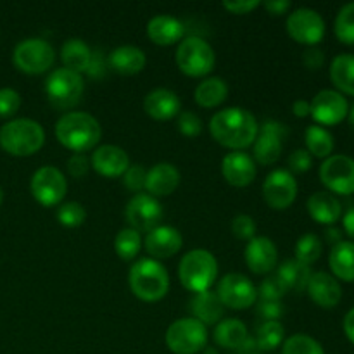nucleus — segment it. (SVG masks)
Instances as JSON below:
<instances>
[{"mask_svg":"<svg viewBox=\"0 0 354 354\" xmlns=\"http://www.w3.org/2000/svg\"><path fill=\"white\" fill-rule=\"evenodd\" d=\"M306 290L313 303L320 308H325V310H332L342 299L341 283L334 275L327 272L311 273Z\"/></svg>","mask_w":354,"mask_h":354,"instance_id":"6ab92c4d","label":"nucleus"},{"mask_svg":"<svg viewBox=\"0 0 354 354\" xmlns=\"http://www.w3.org/2000/svg\"><path fill=\"white\" fill-rule=\"evenodd\" d=\"M289 133L279 121H265L254 140V159L263 166L273 165L282 154V140Z\"/></svg>","mask_w":354,"mask_h":354,"instance_id":"f3484780","label":"nucleus"},{"mask_svg":"<svg viewBox=\"0 0 354 354\" xmlns=\"http://www.w3.org/2000/svg\"><path fill=\"white\" fill-rule=\"evenodd\" d=\"M180 183V171L169 162H158L145 176V190L152 197H165L175 192Z\"/></svg>","mask_w":354,"mask_h":354,"instance_id":"5701e85b","label":"nucleus"},{"mask_svg":"<svg viewBox=\"0 0 354 354\" xmlns=\"http://www.w3.org/2000/svg\"><path fill=\"white\" fill-rule=\"evenodd\" d=\"M145 251L152 259H166L175 256L176 252L182 249L183 239L176 228L166 227V225H159L154 230H151L145 237Z\"/></svg>","mask_w":354,"mask_h":354,"instance_id":"a211bd4d","label":"nucleus"},{"mask_svg":"<svg viewBox=\"0 0 354 354\" xmlns=\"http://www.w3.org/2000/svg\"><path fill=\"white\" fill-rule=\"evenodd\" d=\"M335 37L346 45H354V2L341 7L334 23Z\"/></svg>","mask_w":354,"mask_h":354,"instance_id":"4c0bfd02","label":"nucleus"},{"mask_svg":"<svg viewBox=\"0 0 354 354\" xmlns=\"http://www.w3.org/2000/svg\"><path fill=\"white\" fill-rule=\"evenodd\" d=\"M55 137L66 149L75 154H83L99 144L102 137V128L92 114L71 111L57 121Z\"/></svg>","mask_w":354,"mask_h":354,"instance_id":"f03ea898","label":"nucleus"},{"mask_svg":"<svg viewBox=\"0 0 354 354\" xmlns=\"http://www.w3.org/2000/svg\"><path fill=\"white\" fill-rule=\"evenodd\" d=\"M204 354H216V351L211 348H204Z\"/></svg>","mask_w":354,"mask_h":354,"instance_id":"052dcab7","label":"nucleus"},{"mask_svg":"<svg viewBox=\"0 0 354 354\" xmlns=\"http://www.w3.org/2000/svg\"><path fill=\"white\" fill-rule=\"evenodd\" d=\"M283 339H286V328L280 322H263V325H259L256 330L254 344L258 351H273L283 344Z\"/></svg>","mask_w":354,"mask_h":354,"instance_id":"c9c22d12","label":"nucleus"},{"mask_svg":"<svg viewBox=\"0 0 354 354\" xmlns=\"http://www.w3.org/2000/svg\"><path fill=\"white\" fill-rule=\"evenodd\" d=\"M90 162L83 154H73L68 161V171L73 178H82L88 173Z\"/></svg>","mask_w":354,"mask_h":354,"instance_id":"8fccbe9b","label":"nucleus"},{"mask_svg":"<svg viewBox=\"0 0 354 354\" xmlns=\"http://www.w3.org/2000/svg\"><path fill=\"white\" fill-rule=\"evenodd\" d=\"M85 218H86L85 207H83L80 203H75V201L61 204L57 209V221L62 225V227L76 228L80 227V225H83Z\"/></svg>","mask_w":354,"mask_h":354,"instance_id":"a19ab883","label":"nucleus"},{"mask_svg":"<svg viewBox=\"0 0 354 354\" xmlns=\"http://www.w3.org/2000/svg\"><path fill=\"white\" fill-rule=\"evenodd\" d=\"M258 294L261 296V301H280L287 294V289L277 275L266 277L259 286Z\"/></svg>","mask_w":354,"mask_h":354,"instance_id":"79ce46f5","label":"nucleus"},{"mask_svg":"<svg viewBox=\"0 0 354 354\" xmlns=\"http://www.w3.org/2000/svg\"><path fill=\"white\" fill-rule=\"evenodd\" d=\"M213 339L220 348L239 351L248 344L251 337H249L245 324H242L237 318H225V320L218 322V325L214 327Z\"/></svg>","mask_w":354,"mask_h":354,"instance_id":"bb28decb","label":"nucleus"},{"mask_svg":"<svg viewBox=\"0 0 354 354\" xmlns=\"http://www.w3.org/2000/svg\"><path fill=\"white\" fill-rule=\"evenodd\" d=\"M180 107H182V102H180L178 95L168 88L152 90L144 99L145 113L159 121L171 120V118L178 116Z\"/></svg>","mask_w":354,"mask_h":354,"instance_id":"b1692460","label":"nucleus"},{"mask_svg":"<svg viewBox=\"0 0 354 354\" xmlns=\"http://www.w3.org/2000/svg\"><path fill=\"white\" fill-rule=\"evenodd\" d=\"M12 61L16 68L26 75H41L52 68L55 52L54 47L41 38H26L16 45Z\"/></svg>","mask_w":354,"mask_h":354,"instance_id":"1a4fd4ad","label":"nucleus"},{"mask_svg":"<svg viewBox=\"0 0 354 354\" xmlns=\"http://www.w3.org/2000/svg\"><path fill=\"white\" fill-rule=\"evenodd\" d=\"M228 95V85L225 83V80L218 78V76H213V78H207L204 82H201L197 85L196 93V102L199 104L201 107H216L227 99Z\"/></svg>","mask_w":354,"mask_h":354,"instance_id":"72a5a7b5","label":"nucleus"},{"mask_svg":"<svg viewBox=\"0 0 354 354\" xmlns=\"http://www.w3.org/2000/svg\"><path fill=\"white\" fill-rule=\"evenodd\" d=\"M124 216L130 223V228L140 232H151L159 227L162 220V207L156 197L149 194H135L124 209Z\"/></svg>","mask_w":354,"mask_h":354,"instance_id":"4468645a","label":"nucleus"},{"mask_svg":"<svg viewBox=\"0 0 354 354\" xmlns=\"http://www.w3.org/2000/svg\"><path fill=\"white\" fill-rule=\"evenodd\" d=\"M66 192H68V182L61 169L54 166H44L35 171L31 178V194L41 206H57L64 199Z\"/></svg>","mask_w":354,"mask_h":354,"instance_id":"9b49d317","label":"nucleus"},{"mask_svg":"<svg viewBox=\"0 0 354 354\" xmlns=\"http://www.w3.org/2000/svg\"><path fill=\"white\" fill-rule=\"evenodd\" d=\"M320 180L330 192L351 196L354 194V159L342 154L327 158L320 166Z\"/></svg>","mask_w":354,"mask_h":354,"instance_id":"f8f14e48","label":"nucleus"},{"mask_svg":"<svg viewBox=\"0 0 354 354\" xmlns=\"http://www.w3.org/2000/svg\"><path fill=\"white\" fill-rule=\"evenodd\" d=\"M310 116L317 121L318 127L320 124H327V127H334L344 121L349 113V104L346 97L341 92L335 90H322L313 100L310 102Z\"/></svg>","mask_w":354,"mask_h":354,"instance_id":"2eb2a0df","label":"nucleus"},{"mask_svg":"<svg viewBox=\"0 0 354 354\" xmlns=\"http://www.w3.org/2000/svg\"><path fill=\"white\" fill-rule=\"evenodd\" d=\"M45 142V131L38 121L30 118H17L7 121L0 128V147L10 156L24 158L41 149Z\"/></svg>","mask_w":354,"mask_h":354,"instance_id":"7ed1b4c3","label":"nucleus"},{"mask_svg":"<svg viewBox=\"0 0 354 354\" xmlns=\"http://www.w3.org/2000/svg\"><path fill=\"white\" fill-rule=\"evenodd\" d=\"M303 62L308 69H311V71H317V69H320L325 62L324 52H322L318 47H310L303 54Z\"/></svg>","mask_w":354,"mask_h":354,"instance_id":"3c124183","label":"nucleus"},{"mask_svg":"<svg viewBox=\"0 0 354 354\" xmlns=\"http://www.w3.org/2000/svg\"><path fill=\"white\" fill-rule=\"evenodd\" d=\"M145 62H147V57H145L144 50L135 45H121L109 54L111 68L124 76L140 73L145 68Z\"/></svg>","mask_w":354,"mask_h":354,"instance_id":"cd10ccee","label":"nucleus"},{"mask_svg":"<svg viewBox=\"0 0 354 354\" xmlns=\"http://www.w3.org/2000/svg\"><path fill=\"white\" fill-rule=\"evenodd\" d=\"M322 241L315 234H304L296 244V259L303 265H313L322 256Z\"/></svg>","mask_w":354,"mask_h":354,"instance_id":"58836bf2","label":"nucleus"},{"mask_svg":"<svg viewBox=\"0 0 354 354\" xmlns=\"http://www.w3.org/2000/svg\"><path fill=\"white\" fill-rule=\"evenodd\" d=\"M232 234L241 241H251L256 237V223L249 214H239L232 220Z\"/></svg>","mask_w":354,"mask_h":354,"instance_id":"c03bdc74","label":"nucleus"},{"mask_svg":"<svg viewBox=\"0 0 354 354\" xmlns=\"http://www.w3.org/2000/svg\"><path fill=\"white\" fill-rule=\"evenodd\" d=\"M83 88H85V83H83L82 75L68 68H59L52 71L45 82L48 102L57 109L75 107L82 99Z\"/></svg>","mask_w":354,"mask_h":354,"instance_id":"0eeeda50","label":"nucleus"},{"mask_svg":"<svg viewBox=\"0 0 354 354\" xmlns=\"http://www.w3.org/2000/svg\"><path fill=\"white\" fill-rule=\"evenodd\" d=\"M189 308L192 311L194 318L204 325H214L218 322H221V317H223L225 311V306L221 304L220 297L213 290L196 294L194 299L190 301Z\"/></svg>","mask_w":354,"mask_h":354,"instance_id":"c85d7f7f","label":"nucleus"},{"mask_svg":"<svg viewBox=\"0 0 354 354\" xmlns=\"http://www.w3.org/2000/svg\"><path fill=\"white\" fill-rule=\"evenodd\" d=\"M166 344L175 354H197L207 344V328L196 318H182L166 330Z\"/></svg>","mask_w":354,"mask_h":354,"instance_id":"6e6552de","label":"nucleus"},{"mask_svg":"<svg viewBox=\"0 0 354 354\" xmlns=\"http://www.w3.org/2000/svg\"><path fill=\"white\" fill-rule=\"evenodd\" d=\"M348 116H349V121H351V124L354 127V104L351 106V109H349Z\"/></svg>","mask_w":354,"mask_h":354,"instance_id":"bf43d9fd","label":"nucleus"},{"mask_svg":"<svg viewBox=\"0 0 354 354\" xmlns=\"http://www.w3.org/2000/svg\"><path fill=\"white\" fill-rule=\"evenodd\" d=\"M292 111H294V114H296L297 118L310 116V111H311L310 102H308V100H303V99L296 100V102H294V106H292Z\"/></svg>","mask_w":354,"mask_h":354,"instance_id":"6e6d98bb","label":"nucleus"},{"mask_svg":"<svg viewBox=\"0 0 354 354\" xmlns=\"http://www.w3.org/2000/svg\"><path fill=\"white\" fill-rule=\"evenodd\" d=\"M130 289L135 296L145 303H156L168 294V270L152 258H144L135 263L128 275Z\"/></svg>","mask_w":354,"mask_h":354,"instance_id":"20e7f679","label":"nucleus"},{"mask_svg":"<svg viewBox=\"0 0 354 354\" xmlns=\"http://www.w3.org/2000/svg\"><path fill=\"white\" fill-rule=\"evenodd\" d=\"M311 273L313 272H311L310 266L303 265V263L297 261V259L294 258V259H286V261L279 266L277 277H279L280 282L286 286L287 290L303 292V290H306Z\"/></svg>","mask_w":354,"mask_h":354,"instance_id":"2f4dec72","label":"nucleus"},{"mask_svg":"<svg viewBox=\"0 0 354 354\" xmlns=\"http://www.w3.org/2000/svg\"><path fill=\"white\" fill-rule=\"evenodd\" d=\"M2 201H3V192H2V189H0V204H2Z\"/></svg>","mask_w":354,"mask_h":354,"instance_id":"680f3d73","label":"nucleus"},{"mask_svg":"<svg viewBox=\"0 0 354 354\" xmlns=\"http://www.w3.org/2000/svg\"><path fill=\"white\" fill-rule=\"evenodd\" d=\"M342 327H344L346 337H348L349 341L354 344V308L348 311V315H346V318H344V325H342Z\"/></svg>","mask_w":354,"mask_h":354,"instance_id":"5fc2aeb1","label":"nucleus"},{"mask_svg":"<svg viewBox=\"0 0 354 354\" xmlns=\"http://www.w3.org/2000/svg\"><path fill=\"white\" fill-rule=\"evenodd\" d=\"M328 265L335 279L354 282V242L342 241L332 248Z\"/></svg>","mask_w":354,"mask_h":354,"instance_id":"c756f323","label":"nucleus"},{"mask_svg":"<svg viewBox=\"0 0 354 354\" xmlns=\"http://www.w3.org/2000/svg\"><path fill=\"white\" fill-rule=\"evenodd\" d=\"M256 315L265 322H279L283 315V304L280 301H259L256 304Z\"/></svg>","mask_w":354,"mask_h":354,"instance_id":"de8ad7c7","label":"nucleus"},{"mask_svg":"<svg viewBox=\"0 0 354 354\" xmlns=\"http://www.w3.org/2000/svg\"><path fill=\"white\" fill-rule=\"evenodd\" d=\"M287 33L297 44L317 47L318 41L325 37V21L317 10L310 7H299L287 17Z\"/></svg>","mask_w":354,"mask_h":354,"instance_id":"9d476101","label":"nucleus"},{"mask_svg":"<svg viewBox=\"0 0 354 354\" xmlns=\"http://www.w3.org/2000/svg\"><path fill=\"white\" fill-rule=\"evenodd\" d=\"M92 166L107 178H118L130 168V158L118 145H100L92 154Z\"/></svg>","mask_w":354,"mask_h":354,"instance_id":"412c9836","label":"nucleus"},{"mask_svg":"<svg viewBox=\"0 0 354 354\" xmlns=\"http://www.w3.org/2000/svg\"><path fill=\"white\" fill-rule=\"evenodd\" d=\"M221 173L225 180L234 187H248L256 178L254 159L248 152L235 151L223 158L221 162Z\"/></svg>","mask_w":354,"mask_h":354,"instance_id":"4be33fe9","label":"nucleus"},{"mask_svg":"<svg viewBox=\"0 0 354 354\" xmlns=\"http://www.w3.org/2000/svg\"><path fill=\"white\" fill-rule=\"evenodd\" d=\"M282 354H325V351L320 342L310 335L296 334L283 341Z\"/></svg>","mask_w":354,"mask_h":354,"instance_id":"ea45409f","label":"nucleus"},{"mask_svg":"<svg viewBox=\"0 0 354 354\" xmlns=\"http://www.w3.org/2000/svg\"><path fill=\"white\" fill-rule=\"evenodd\" d=\"M145 176H147V171H145L144 166L135 165V166H130V168L124 171L123 182L128 190L140 194V190L145 189Z\"/></svg>","mask_w":354,"mask_h":354,"instance_id":"49530a36","label":"nucleus"},{"mask_svg":"<svg viewBox=\"0 0 354 354\" xmlns=\"http://www.w3.org/2000/svg\"><path fill=\"white\" fill-rule=\"evenodd\" d=\"M185 26L176 17L168 14H158L147 23V35L156 45H173L182 40Z\"/></svg>","mask_w":354,"mask_h":354,"instance_id":"393cba45","label":"nucleus"},{"mask_svg":"<svg viewBox=\"0 0 354 354\" xmlns=\"http://www.w3.org/2000/svg\"><path fill=\"white\" fill-rule=\"evenodd\" d=\"M218 297L221 304L232 310L251 308L258 299V289L242 273H228L218 283Z\"/></svg>","mask_w":354,"mask_h":354,"instance_id":"ddd939ff","label":"nucleus"},{"mask_svg":"<svg viewBox=\"0 0 354 354\" xmlns=\"http://www.w3.org/2000/svg\"><path fill=\"white\" fill-rule=\"evenodd\" d=\"M209 131L214 140L223 147L242 151L254 144L259 124L249 111L242 107H227L211 118Z\"/></svg>","mask_w":354,"mask_h":354,"instance_id":"f257e3e1","label":"nucleus"},{"mask_svg":"<svg viewBox=\"0 0 354 354\" xmlns=\"http://www.w3.org/2000/svg\"><path fill=\"white\" fill-rule=\"evenodd\" d=\"M325 237H327V241L330 242L332 245H335L339 244V242H342V232L339 230V228L328 227L327 232H325Z\"/></svg>","mask_w":354,"mask_h":354,"instance_id":"13d9d810","label":"nucleus"},{"mask_svg":"<svg viewBox=\"0 0 354 354\" xmlns=\"http://www.w3.org/2000/svg\"><path fill=\"white\" fill-rule=\"evenodd\" d=\"M308 213L317 223L332 225L339 221L342 214V204L334 194L330 192H315L308 199Z\"/></svg>","mask_w":354,"mask_h":354,"instance_id":"a878e982","label":"nucleus"},{"mask_svg":"<svg viewBox=\"0 0 354 354\" xmlns=\"http://www.w3.org/2000/svg\"><path fill=\"white\" fill-rule=\"evenodd\" d=\"M21 95L14 88H0V118H10L19 111Z\"/></svg>","mask_w":354,"mask_h":354,"instance_id":"a18cd8bd","label":"nucleus"},{"mask_svg":"<svg viewBox=\"0 0 354 354\" xmlns=\"http://www.w3.org/2000/svg\"><path fill=\"white\" fill-rule=\"evenodd\" d=\"M245 263L256 275H266L277 266L279 252L277 245L268 237H254L245 248Z\"/></svg>","mask_w":354,"mask_h":354,"instance_id":"aec40b11","label":"nucleus"},{"mask_svg":"<svg viewBox=\"0 0 354 354\" xmlns=\"http://www.w3.org/2000/svg\"><path fill=\"white\" fill-rule=\"evenodd\" d=\"M263 196L273 209H287L297 196V182L292 173L287 169H275L270 173L263 183Z\"/></svg>","mask_w":354,"mask_h":354,"instance_id":"dca6fc26","label":"nucleus"},{"mask_svg":"<svg viewBox=\"0 0 354 354\" xmlns=\"http://www.w3.org/2000/svg\"><path fill=\"white\" fill-rule=\"evenodd\" d=\"M330 80L342 93L354 95V54H339L332 59Z\"/></svg>","mask_w":354,"mask_h":354,"instance_id":"473e14b6","label":"nucleus"},{"mask_svg":"<svg viewBox=\"0 0 354 354\" xmlns=\"http://www.w3.org/2000/svg\"><path fill=\"white\" fill-rule=\"evenodd\" d=\"M258 6H261L259 0H237V2H230V0H225L223 7L228 12L234 14H248L252 9H256Z\"/></svg>","mask_w":354,"mask_h":354,"instance_id":"603ef678","label":"nucleus"},{"mask_svg":"<svg viewBox=\"0 0 354 354\" xmlns=\"http://www.w3.org/2000/svg\"><path fill=\"white\" fill-rule=\"evenodd\" d=\"M92 57L93 54L90 47L85 41L80 40V38H69L68 41H64L61 48V59L64 62V68L80 73V75L83 71H88Z\"/></svg>","mask_w":354,"mask_h":354,"instance_id":"7c9ffc66","label":"nucleus"},{"mask_svg":"<svg viewBox=\"0 0 354 354\" xmlns=\"http://www.w3.org/2000/svg\"><path fill=\"white\" fill-rule=\"evenodd\" d=\"M263 6L266 7V10H268V12L279 16V14H283L287 9H289L290 2L289 0H268V2H265Z\"/></svg>","mask_w":354,"mask_h":354,"instance_id":"864d4df0","label":"nucleus"},{"mask_svg":"<svg viewBox=\"0 0 354 354\" xmlns=\"http://www.w3.org/2000/svg\"><path fill=\"white\" fill-rule=\"evenodd\" d=\"M182 286L194 294L206 292L213 287L218 277L216 258L206 249H194L182 258L178 265Z\"/></svg>","mask_w":354,"mask_h":354,"instance_id":"39448f33","label":"nucleus"},{"mask_svg":"<svg viewBox=\"0 0 354 354\" xmlns=\"http://www.w3.org/2000/svg\"><path fill=\"white\" fill-rule=\"evenodd\" d=\"M176 124H178V130L182 131L185 137H197V135L203 131V121L192 111H182L178 114V120H176Z\"/></svg>","mask_w":354,"mask_h":354,"instance_id":"37998d69","label":"nucleus"},{"mask_svg":"<svg viewBox=\"0 0 354 354\" xmlns=\"http://www.w3.org/2000/svg\"><path fill=\"white\" fill-rule=\"evenodd\" d=\"M176 66L180 71L185 73L187 76H199L207 75L214 68L216 55H214L213 47L201 37H187L180 41L175 55Z\"/></svg>","mask_w":354,"mask_h":354,"instance_id":"423d86ee","label":"nucleus"},{"mask_svg":"<svg viewBox=\"0 0 354 354\" xmlns=\"http://www.w3.org/2000/svg\"><path fill=\"white\" fill-rule=\"evenodd\" d=\"M140 245V234L137 230H133V228H123V230H120L116 235V241H114L116 254L121 259H127V261H130V259H133L138 254Z\"/></svg>","mask_w":354,"mask_h":354,"instance_id":"e433bc0d","label":"nucleus"},{"mask_svg":"<svg viewBox=\"0 0 354 354\" xmlns=\"http://www.w3.org/2000/svg\"><path fill=\"white\" fill-rule=\"evenodd\" d=\"M306 151L315 158H330L332 151H334V137L328 130L318 124H311L306 128Z\"/></svg>","mask_w":354,"mask_h":354,"instance_id":"f704fd0d","label":"nucleus"},{"mask_svg":"<svg viewBox=\"0 0 354 354\" xmlns=\"http://www.w3.org/2000/svg\"><path fill=\"white\" fill-rule=\"evenodd\" d=\"M342 227H344V232L349 235V237L354 239V207L348 211L342 218Z\"/></svg>","mask_w":354,"mask_h":354,"instance_id":"4d7b16f0","label":"nucleus"},{"mask_svg":"<svg viewBox=\"0 0 354 354\" xmlns=\"http://www.w3.org/2000/svg\"><path fill=\"white\" fill-rule=\"evenodd\" d=\"M289 169L294 173H306L313 165V156L306 151V149H297L287 159Z\"/></svg>","mask_w":354,"mask_h":354,"instance_id":"09e8293b","label":"nucleus"}]
</instances>
